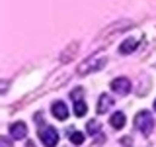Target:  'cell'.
Segmentation results:
<instances>
[{
	"mask_svg": "<svg viewBox=\"0 0 156 147\" xmlns=\"http://www.w3.org/2000/svg\"><path fill=\"white\" fill-rule=\"evenodd\" d=\"M125 122H127V118H125L123 112H115V114L109 118V124H111V127H115V130H121V127L125 126Z\"/></svg>",
	"mask_w": 156,
	"mask_h": 147,
	"instance_id": "cell-10",
	"label": "cell"
},
{
	"mask_svg": "<svg viewBox=\"0 0 156 147\" xmlns=\"http://www.w3.org/2000/svg\"><path fill=\"white\" fill-rule=\"evenodd\" d=\"M113 106V98L109 94H101L100 100H98V114H105V112H109V108Z\"/></svg>",
	"mask_w": 156,
	"mask_h": 147,
	"instance_id": "cell-9",
	"label": "cell"
},
{
	"mask_svg": "<svg viewBox=\"0 0 156 147\" xmlns=\"http://www.w3.org/2000/svg\"><path fill=\"white\" fill-rule=\"evenodd\" d=\"M51 112H53V116L57 118V120H66L68 118V108L65 102H55L51 108Z\"/></svg>",
	"mask_w": 156,
	"mask_h": 147,
	"instance_id": "cell-8",
	"label": "cell"
},
{
	"mask_svg": "<svg viewBox=\"0 0 156 147\" xmlns=\"http://www.w3.org/2000/svg\"><path fill=\"white\" fill-rule=\"evenodd\" d=\"M105 65H107V57L104 55V53H94V55H90L86 61L80 63V67H78V75L86 77V75H90V73H94V71L104 69Z\"/></svg>",
	"mask_w": 156,
	"mask_h": 147,
	"instance_id": "cell-1",
	"label": "cell"
},
{
	"mask_svg": "<svg viewBox=\"0 0 156 147\" xmlns=\"http://www.w3.org/2000/svg\"><path fill=\"white\" fill-rule=\"evenodd\" d=\"M0 145H2V147H12V143H10L8 137H0Z\"/></svg>",
	"mask_w": 156,
	"mask_h": 147,
	"instance_id": "cell-14",
	"label": "cell"
},
{
	"mask_svg": "<svg viewBox=\"0 0 156 147\" xmlns=\"http://www.w3.org/2000/svg\"><path fill=\"white\" fill-rule=\"evenodd\" d=\"M139 45H140V39H136V37H125V41L119 45V53H121V55H129V53H133Z\"/></svg>",
	"mask_w": 156,
	"mask_h": 147,
	"instance_id": "cell-6",
	"label": "cell"
},
{
	"mask_svg": "<svg viewBox=\"0 0 156 147\" xmlns=\"http://www.w3.org/2000/svg\"><path fill=\"white\" fill-rule=\"evenodd\" d=\"M135 127L140 131V134L148 135L150 131H152V127H154V118H152V114H150L148 110L139 112L136 118H135Z\"/></svg>",
	"mask_w": 156,
	"mask_h": 147,
	"instance_id": "cell-2",
	"label": "cell"
},
{
	"mask_svg": "<svg viewBox=\"0 0 156 147\" xmlns=\"http://www.w3.org/2000/svg\"><path fill=\"white\" fill-rule=\"evenodd\" d=\"M111 90L117 92V94H121V96L129 94V92H131V82H129V78H125V77L113 78V82H111Z\"/></svg>",
	"mask_w": 156,
	"mask_h": 147,
	"instance_id": "cell-5",
	"label": "cell"
},
{
	"mask_svg": "<svg viewBox=\"0 0 156 147\" xmlns=\"http://www.w3.org/2000/svg\"><path fill=\"white\" fill-rule=\"evenodd\" d=\"M154 110H156V100H154Z\"/></svg>",
	"mask_w": 156,
	"mask_h": 147,
	"instance_id": "cell-15",
	"label": "cell"
},
{
	"mask_svg": "<svg viewBox=\"0 0 156 147\" xmlns=\"http://www.w3.org/2000/svg\"><path fill=\"white\" fill-rule=\"evenodd\" d=\"M39 139L43 141L45 147H55L58 143V134H57L55 127H51V126H41L39 127Z\"/></svg>",
	"mask_w": 156,
	"mask_h": 147,
	"instance_id": "cell-3",
	"label": "cell"
},
{
	"mask_svg": "<svg viewBox=\"0 0 156 147\" xmlns=\"http://www.w3.org/2000/svg\"><path fill=\"white\" fill-rule=\"evenodd\" d=\"M76 51H78V43H70L66 49H65V53L61 55V63H68V61H72L76 55Z\"/></svg>",
	"mask_w": 156,
	"mask_h": 147,
	"instance_id": "cell-11",
	"label": "cell"
},
{
	"mask_svg": "<svg viewBox=\"0 0 156 147\" xmlns=\"http://www.w3.org/2000/svg\"><path fill=\"white\" fill-rule=\"evenodd\" d=\"M10 135L14 137V139H23V137L27 135V126L23 124V122H16V124L10 126Z\"/></svg>",
	"mask_w": 156,
	"mask_h": 147,
	"instance_id": "cell-7",
	"label": "cell"
},
{
	"mask_svg": "<svg viewBox=\"0 0 156 147\" xmlns=\"http://www.w3.org/2000/svg\"><path fill=\"white\" fill-rule=\"evenodd\" d=\"M68 135H70V141H72L74 145H82V143H84V134H82V131L68 130Z\"/></svg>",
	"mask_w": 156,
	"mask_h": 147,
	"instance_id": "cell-12",
	"label": "cell"
},
{
	"mask_svg": "<svg viewBox=\"0 0 156 147\" xmlns=\"http://www.w3.org/2000/svg\"><path fill=\"white\" fill-rule=\"evenodd\" d=\"M88 134L90 135H98L100 134V124H98V122H88Z\"/></svg>",
	"mask_w": 156,
	"mask_h": 147,
	"instance_id": "cell-13",
	"label": "cell"
},
{
	"mask_svg": "<svg viewBox=\"0 0 156 147\" xmlns=\"http://www.w3.org/2000/svg\"><path fill=\"white\" fill-rule=\"evenodd\" d=\"M82 94H84V90L82 88H74L72 90V100H74V114L78 118H82V116H86V112H88V106H86V102L82 100Z\"/></svg>",
	"mask_w": 156,
	"mask_h": 147,
	"instance_id": "cell-4",
	"label": "cell"
}]
</instances>
